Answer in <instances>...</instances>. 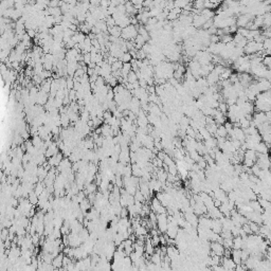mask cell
<instances>
[{"label":"cell","mask_w":271,"mask_h":271,"mask_svg":"<svg viewBox=\"0 0 271 271\" xmlns=\"http://www.w3.org/2000/svg\"><path fill=\"white\" fill-rule=\"evenodd\" d=\"M138 34H139V33H138V29H136L134 25H129L122 30L121 38H123L124 40H134L136 37H137Z\"/></svg>","instance_id":"cell-1"},{"label":"cell","mask_w":271,"mask_h":271,"mask_svg":"<svg viewBox=\"0 0 271 271\" xmlns=\"http://www.w3.org/2000/svg\"><path fill=\"white\" fill-rule=\"evenodd\" d=\"M168 227V219L165 213L158 214L157 215V228L158 231L161 233H166Z\"/></svg>","instance_id":"cell-2"},{"label":"cell","mask_w":271,"mask_h":271,"mask_svg":"<svg viewBox=\"0 0 271 271\" xmlns=\"http://www.w3.org/2000/svg\"><path fill=\"white\" fill-rule=\"evenodd\" d=\"M210 248L212 250V254H216V255L219 256H223V253H225V246L219 242H211L210 244Z\"/></svg>","instance_id":"cell-3"},{"label":"cell","mask_w":271,"mask_h":271,"mask_svg":"<svg viewBox=\"0 0 271 271\" xmlns=\"http://www.w3.org/2000/svg\"><path fill=\"white\" fill-rule=\"evenodd\" d=\"M151 210H153L156 214H162V213L166 212L165 206L161 203V201L159 200L157 197H155V198L151 200Z\"/></svg>","instance_id":"cell-4"},{"label":"cell","mask_w":271,"mask_h":271,"mask_svg":"<svg viewBox=\"0 0 271 271\" xmlns=\"http://www.w3.org/2000/svg\"><path fill=\"white\" fill-rule=\"evenodd\" d=\"M222 265L223 266L225 270H233V269H236V263L233 261L232 257H226L223 256L222 258Z\"/></svg>","instance_id":"cell-5"},{"label":"cell","mask_w":271,"mask_h":271,"mask_svg":"<svg viewBox=\"0 0 271 271\" xmlns=\"http://www.w3.org/2000/svg\"><path fill=\"white\" fill-rule=\"evenodd\" d=\"M59 151H61V149H59V147H58V144L57 143H54V142H53V143H52L51 145H50L48 148H47L45 156H46L47 159H49V158H51L52 156H55L56 154H58Z\"/></svg>","instance_id":"cell-6"},{"label":"cell","mask_w":271,"mask_h":271,"mask_svg":"<svg viewBox=\"0 0 271 271\" xmlns=\"http://www.w3.org/2000/svg\"><path fill=\"white\" fill-rule=\"evenodd\" d=\"M64 256H65L64 252H61V253L57 254V255L53 258V261H52V265L54 266V268H55V269H61V268L63 267Z\"/></svg>","instance_id":"cell-7"},{"label":"cell","mask_w":271,"mask_h":271,"mask_svg":"<svg viewBox=\"0 0 271 271\" xmlns=\"http://www.w3.org/2000/svg\"><path fill=\"white\" fill-rule=\"evenodd\" d=\"M48 101H49L48 93H47V92H45V91H42V90H40V91L38 92V96H37L36 104L42 106V105H46Z\"/></svg>","instance_id":"cell-8"},{"label":"cell","mask_w":271,"mask_h":271,"mask_svg":"<svg viewBox=\"0 0 271 271\" xmlns=\"http://www.w3.org/2000/svg\"><path fill=\"white\" fill-rule=\"evenodd\" d=\"M80 206H81V209H82L83 213L86 215L87 211L89 210L90 208H91V202H90V200L88 198H85L84 200H83L82 202L80 203Z\"/></svg>","instance_id":"cell-9"},{"label":"cell","mask_w":271,"mask_h":271,"mask_svg":"<svg viewBox=\"0 0 271 271\" xmlns=\"http://www.w3.org/2000/svg\"><path fill=\"white\" fill-rule=\"evenodd\" d=\"M28 198H29L30 202L33 204V206H36V204H38V201H39V196L37 195L36 193H35L34 191L31 192V193L29 194V196H28Z\"/></svg>","instance_id":"cell-10"},{"label":"cell","mask_w":271,"mask_h":271,"mask_svg":"<svg viewBox=\"0 0 271 271\" xmlns=\"http://www.w3.org/2000/svg\"><path fill=\"white\" fill-rule=\"evenodd\" d=\"M216 135H217V137H220V138H226V137H227V136H228V130L226 129L225 125L218 126Z\"/></svg>","instance_id":"cell-11"},{"label":"cell","mask_w":271,"mask_h":271,"mask_svg":"<svg viewBox=\"0 0 271 271\" xmlns=\"http://www.w3.org/2000/svg\"><path fill=\"white\" fill-rule=\"evenodd\" d=\"M127 82H128V83H132V84H135V83H138V77H137V73H136L134 70H132L129 73H128V77H127Z\"/></svg>","instance_id":"cell-12"},{"label":"cell","mask_w":271,"mask_h":271,"mask_svg":"<svg viewBox=\"0 0 271 271\" xmlns=\"http://www.w3.org/2000/svg\"><path fill=\"white\" fill-rule=\"evenodd\" d=\"M123 65H124V63H123L122 61H120V59H118L116 61H115V63L111 65V69H112V72H115V71H120L121 69H122Z\"/></svg>","instance_id":"cell-13"},{"label":"cell","mask_w":271,"mask_h":271,"mask_svg":"<svg viewBox=\"0 0 271 271\" xmlns=\"http://www.w3.org/2000/svg\"><path fill=\"white\" fill-rule=\"evenodd\" d=\"M132 58H134V57H132V54H130L129 52H125V53L123 54V55L121 56V57L119 58V59H120V61H122L123 63L125 64V63H130Z\"/></svg>","instance_id":"cell-14"},{"label":"cell","mask_w":271,"mask_h":271,"mask_svg":"<svg viewBox=\"0 0 271 271\" xmlns=\"http://www.w3.org/2000/svg\"><path fill=\"white\" fill-rule=\"evenodd\" d=\"M134 196H135V199L137 201H141V202H144V201H145L144 195L142 194V192L140 191V190H137V192H136V194L134 195Z\"/></svg>","instance_id":"cell-15"},{"label":"cell","mask_w":271,"mask_h":271,"mask_svg":"<svg viewBox=\"0 0 271 271\" xmlns=\"http://www.w3.org/2000/svg\"><path fill=\"white\" fill-rule=\"evenodd\" d=\"M73 87H74V80H73V77H68L67 78V89L71 90V89H73Z\"/></svg>","instance_id":"cell-16"},{"label":"cell","mask_w":271,"mask_h":271,"mask_svg":"<svg viewBox=\"0 0 271 271\" xmlns=\"http://www.w3.org/2000/svg\"><path fill=\"white\" fill-rule=\"evenodd\" d=\"M27 33H28V35H29V36L31 37V38H34V37H36V31L35 30H27Z\"/></svg>","instance_id":"cell-17"}]
</instances>
